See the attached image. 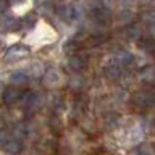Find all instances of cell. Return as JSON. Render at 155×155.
Returning a JSON list of instances; mask_svg holds the SVG:
<instances>
[{
    "label": "cell",
    "instance_id": "1",
    "mask_svg": "<svg viewBox=\"0 0 155 155\" xmlns=\"http://www.w3.org/2000/svg\"><path fill=\"white\" fill-rule=\"evenodd\" d=\"M28 53H29V50L24 45H15V47H12L7 53H5V61L18 63V61L24 60V58L28 57Z\"/></svg>",
    "mask_w": 155,
    "mask_h": 155
},
{
    "label": "cell",
    "instance_id": "2",
    "mask_svg": "<svg viewBox=\"0 0 155 155\" xmlns=\"http://www.w3.org/2000/svg\"><path fill=\"white\" fill-rule=\"evenodd\" d=\"M68 65H70V70L73 71H81L84 70L86 65H87V58L82 55V53H74V55L70 57V60H68Z\"/></svg>",
    "mask_w": 155,
    "mask_h": 155
},
{
    "label": "cell",
    "instance_id": "3",
    "mask_svg": "<svg viewBox=\"0 0 155 155\" xmlns=\"http://www.w3.org/2000/svg\"><path fill=\"white\" fill-rule=\"evenodd\" d=\"M44 84H45L47 87H57V86H60L61 84V74L57 70L47 71L45 76H44Z\"/></svg>",
    "mask_w": 155,
    "mask_h": 155
},
{
    "label": "cell",
    "instance_id": "4",
    "mask_svg": "<svg viewBox=\"0 0 155 155\" xmlns=\"http://www.w3.org/2000/svg\"><path fill=\"white\" fill-rule=\"evenodd\" d=\"M21 91H18V89H15V87H12V89H7V91H3V102L5 104H8V105H12V104H16V102L21 99Z\"/></svg>",
    "mask_w": 155,
    "mask_h": 155
},
{
    "label": "cell",
    "instance_id": "5",
    "mask_svg": "<svg viewBox=\"0 0 155 155\" xmlns=\"http://www.w3.org/2000/svg\"><path fill=\"white\" fill-rule=\"evenodd\" d=\"M92 18H94L99 24H107L110 21V13L104 8H97V10H94V13H92Z\"/></svg>",
    "mask_w": 155,
    "mask_h": 155
},
{
    "label": "cell",
    "instance_id": "6",
    "mask_svg": "<svg viewBox=\"0 0 155 155\" xmlns=\"http://www.w3.org/2000/svg\"><path fill=\"white\" fill-rule=\"evenodd\" d=\"M12 82L15 86H24L28 82V73L26 71H15V73H12Z\"/></svg>",
    "mask_w": 155,
    "mask_h": 155
},
{
    "label": "cell",
    "instance_id": "7",
    "mask_svg": "<svg viewBox=\"0 0 155 155\" xmlns=\"http://www.w3.org/2000/svg\"><path fill=\"white\" fill-rule=\"evenodd\" d=\"M5 150H7L8 153H12V155H18V153L23 150V144L19 142L18 139H15V140L10 139L8 142L5 144Z\"/></svg>",
    "mask_w": 155,
    "mask_h": 155
},
{
    "label": "cell",
    "instance_id": "8",
    "mask_svg": "<svg viewBox=\"0 0 155 155\" xmlns=\"http://www.w3.org/2000/svg\"><path fill=\"white\" fill-rule=\"evenodd\" d=\"M105 74H107L108 79H118L120 74H121L120 65H108L105 68Z\"/></svg>",
    "mask_w": 155,
    "mask_h": 155
},
{
    "label": "cell",
    "instance_id": "9",
    "mask_svg": "<svg viewBox=\"0 0 155 155\" xmlns=\"http://www.w3.org/2000/svg\"><path fill=\"white\" fill-rule=\"evenodd\" d=\"M140 78H142V81H145V82H153L155 81V68L153 66L144 68L142 73H140Z\"/></svg>",
    "mask_w": 155,
    "mask_h": 155
},
{
    "label": "cell",
    "instance_id": "10",
    "mask_svg": "<svg viewBox=\"0 0 155 155\" xmlns=\"http://www.w3.org/2000/svg\"><path fill=\"white\" fill-rule=\"evenodd\" d=\"M84 86H86V81H84V78H82V76H78V74H76V76L71 78L70 87H71L73 91H81Z\"/></svg>",
    "mask_w": 155,
    "mask_h": 155
},
{
    "label": "cell",
    "instance_id": "11",
    "mask_svg": "<svg viewBox=\"0 0 155 155\" xmlns=\"http://www.w3.org/2000/svg\"><path fill=\"white\" fill-rule=\"evenodd\" d=\"M142 137H144V129H140V126H134L129 131V139L134 140V142H140Z\"/></svg>",
    "mask_w": 155,
    "mask_h": 155
},
{
    "label": "cell",
    "instance_id": "12",
    "mask_svg": "<svg viewBox=\"0 0 155 155\" xmlns=\"http://www.w3.org/2000/svg\"><path fill=\"white\" fill-rule=\"evenodd\" d=\"M137 152L140 155H155V147L152 144H149V142H140Z\"/></svg>",
    "mask_w": 155,
    "mask_h": 155
},
{
    "label": "cell",
    "instance_id": "13",
    "mask_svg": "<svg viewBox=\"0 0 155 155\" xmlns=\"http://www.w3.org/2000/svg\"><path fill=\"white\" fill-rule=\"evenodd\" d=\"M140 47H142L147 53H155V39L153 37L144 39V41L140 42Z\"/></svg>",
    "mask_w": 155,
    "mask_h": 155
},
{
    "label": "cell",
    "instance_id": "14",
    "mask_svg": "<svg viewBox=\"0 0 155 155\" xmlns=\"http://www.w3.org/2000/svg\"><path fill=\"white\" fill-rule=\"evenodd\" d=\"M5 10H7V2H5V0H0V15L5 13Z\"/></svg>",
    "mask_w": 155,
    "mask_h": 155
},
{
    "label": "cell",
    "instance_id": "15",
    "mask_svg": "<svg viewBox=\"0 0 155 155\" xmlns=\"http://www.w3.org/2000/svg\"><path fill=\"white\" fill-rule=\"evenodd\" d=\"M150 129H152V133H155V120L152 121V124H150Z\"/></svg>",
    "mask_w": 155,
    "mask_h": 155
},
{
    "label": "cell",
    "instance_id": "16",
    "mask_svg": "<svg viewBox=\"0 0 155 155\" xmlns=\"http://www.w3.org/2000/svg\"><path fill=\"white\" fill-rule=\"evenodd\" d=\"M2 89H3V86H2V82H0V92H2Z\"/></svg>",
    "mask_w": 155,
    "mask_h": 155
},
{
    "label": "cell",
    "instance_id": "17",
    "mask_svg": "<svg viewBox=\"0 0 155 155\" xmlns=\"http://www.w3.org/2000/svg\"><path fill=\"white\" fill-rule=\"evenodd\" d=\"M0 47H2V42H0Z\"/></svg>",
    "mask_w": 155,
    "mask_h": 155
}]
</instances>
